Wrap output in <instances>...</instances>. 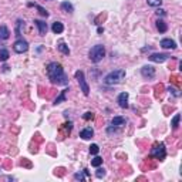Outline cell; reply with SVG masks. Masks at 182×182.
Listing matches in <instances>:
<instances>
[{"instance_id": "14", "label": "cell", "mask_w": 182, "mask_h": 182, "mask_svg": "<svg viewBox=\"0 0 182 182\" xmlns=\"http://www.w3.org/2000/svg\"><path fill=\"white\" fill-rule=\"evenodd\" d=\"M125 122H127V121H125V118H124V117H114L111 120V125L117 127V128H118V127L125 125Z\"/></svg>"}, {"instance_id": "16", "label": "cell", "mask_w": 182, "mask_h": 182, "mask_svg": "<svg viewBox=\"0 0 182 182\" xmlns=\"http://www.w3.org/2000/svg\"><path fill=\"white\" fill-rule=\"evenodd\" d=\"M157 29H158V31H159V33H165V31L168 30V26H167V23L164 22V20L158 19L157 20Z\"/></svg>"}, {"instance_id": "7", "label": "cell", "mask_w": 182, "mask_h": 182, "mask_svg": "<svg viewBox=\"0 0 182 182\" xmlns=\"http://www.w3.org/2000/svg\"><path fill=\"white\" fill-rule=\"evenodd\" d=\"M148 59L154 63H164L169 59V54H167V53H154V54H151Z\"/></svg>"}, {"instance_id": "10", "label": "cell", "mask_w": 182, "mask_h": 182, "mask_svg": "<svg viewBox=\"0 0 182 182\" xmlns=\"http://www.w3.org/2000/svg\"><path fill=\"white\" fill-rule=\"evenodd\" d=\"M128 93H121L120 96H118V98H117V102H118V105H120L121 108H127L128 107Z\"/></svg>"}, {"instance_id": "4", "label": "cell", "mask_w": 182, "mask_h": 182, "mask_svg": "<svg viewBox=\"0 0 182 182\" xmlns=\"http://www.w3.org/2000/svg\"><path fill=\"white\" fill-rule=\"evenodd\" d=\"M151 157H154L155 159H159V161H162L164 158L167 157V149H165V144H157L152 148V151H151Z\"/></svg>"}, {"instance_id": "3", "label": "cell", "mask_w": 182, "mask_h": 182, "mask_svg": "<svg viewBox=\"0 0 182 182\" xmlns=\"http://www.w3.org/2000/svg\"><path fill=\"white\" fill-rule=\"evenodd\" d=\"M88 57H90V60H91L93 63H100L105 57V49H104V46H102V44H97V46H94L93 49L90 50Z\"/></svg>"}, {"instance_id": "17", "label": "cell", "mask_w": 182, "mask_h": 182, "mask_svg": "<svg viewBox=\"0 0 182 182\" xmlns=\"http://www.w3.org/2000/svg\"><path fill=\"white\" fill-rule=\"evenodd\" d=\"M57 49H59L63 54H65V56H68V54H70V49H68V46L64 43V41H60L59 46H57Z\"/></svg>"}, {"instance_id": "28", "label": "cell", "mask_w": 182, "mask_h": 182, "mask_svg": "<svg viewBox=\"0 0 182 182\" xmlns=\"http://www.w3.org/2000/svg\"><path fill=\"white\" fill-rule=\"evenodd\" d=\"M168 90H169V91H171V93H172V94H174V96H175V97H179L178 90H175V88H174V87H169V88H168Z\"/></svg>"}, {"instance_id": "24", "label": "cell", "mask_w": 182, "mask_h": 182, "mask_svg": "<svg viewBox=\"0 0 182 182\" xmlns=\"http://www.w3.org/2000/svg\"><path fill=\"white\" fill-rule=\"evenodd\" d=\"M100 152V147L97 144H91L90 145V154H93V155H97Z\"/></svg>"}, {"instance_id": "8", "label": "cell", "mask_w": 182, "mask_h": 182, "mask_svg": "<svg viewBox=\"0 0 182 182\" xmlns=\"http://www.w3.org/2000/svg\"><path fill=\"white\" fill-rule=\"evenodd\" d=\"M141 74L144 78L151 80V78L155 77V68L152 67V65H144V67L141 68Z\"/></svg>"}, {"instance_id": "30", "label": "cell", "mask_w": 182, "mask_h": 182, "mask_svg": "<svg viewBox=\"0 0 182 182\" xmlns=\"http://www.w3.org/2000/svg\"><path fill=\"white\" fill-rule=\"evenodd\" d=\"M64 125H65V130H67L68 133H70L71 128H73V124H71V122H67V124H64Z\"/></svg>"}, {"instance_id": "23", "label": "cell", "mask_w": 182, "mask_h": 182, "mask_svg": "<svg viewBox=\"0 0 182 182\" xmlns=\"http://www.w3.org/2000/svg\"><path fill=\"white\" fill-rule=\"evenodd\" d=\"M101 164H102V158L101 157H96L94 159H91V165H93V167H96V168H98Z\"/></svg>"}, {"instance_id": "11", "label": "cell", "mask_w": 182, "mask_h": 182, "mask_svg": "<svg viewBox=\"0 0 182 182\" xmlns=\"http://www.w3.org/2000/svg\"><path fill=\"white\" fill-rule=\"evenodd\" d=\"M34 24L37 26L39 34H40V36H46V33H47V23L46 22H43V20H34Z\"/></svg>"}, {"instance_id": "21", "label": "cell", "mask_w": 182, "mask_h": 182, "mask_svg": "<svg viewBox=\"0 0 182 182\" xmlns=\"http://www.w3.org/2000/svg\"><path fill=\"white\" fill-rule=\"evenodd\" d=\"M179 120H181V115H179V114H175V117L172 118V122H171V125H172L174 130H176V128L179 127Z\"/></svg>"}, {"instance_id": "19", "label": "cell", "mask_w": 182, "mask_h": 182, "mask_svg": "<svg viewBox=\"0 0 182 182\" xmlns=\"http://www.w3.org/2000/svg\"><path fill=\"white\" fill-rule=\"evenodd\" d=\"M68 90H64V91H61V94H60L59 97H57L56 100H54V104H61V102H64L65 101V93H67Z\"/></svg>"}, {"instance_id": "2", "label": "cell", "mask_w": 182, "mask_h": 182, "mask_svg": "<svg viewBox=\"0 0 182 182\" xmlns=\"http://www.w3.org/2000/svg\"><path fill=\"white\" fill-rule=\"evenodd\" d=\"M124 78H125V70L120 68V70H114L111 73H108L104 77V83L107 86H115V84H120Z\"/></svg>"}, {"instance_id": "15", "label": "cell", "mask_w": 182, "mask_h": 182, "mask_svg": "<svg viewBox=\"0 0 182 182\" xmlns=\"http://www.w3.org/2000/svg\"><path fill=\"white\" fill-rule=\"evenodd\" d=\"M10 37V31L6 26H0V39L2 40H7Z\"/></svg>"}, {"instance_id": "29", "label": "cell", "mask_w": 182, "mask_h": 182, "mask_svg": "<svg viewBox=\"0 0 182 182\" xmlns=\"http://www.w3.org/2000/svg\"><path fill=\"white\" fill-rule=\"evenodd\" d=\"M155 13H157L158 16H165V10H164V9H157V12H155Z\"/></svg>"}, {"instance_id": "18", "label": "cell", "mask_w": 182, "mask_h": 182, "mask_svg": "<svg viewBox=\"0 0 182 182\" xmlns=\"http://www.w3.org/2000/svg\"><path fill=\"white\" fill-rule=\"evenodd\" d=\"M61 10H63V12L71 13L73 10H74V7H73V4H71L70 2H63V3H61Z\"/></svg>"}, {"instance_id": "20", "label": "cell", "mask_w": 182, "mask_h": 182, "mask_svg": "<svg viewBox=\"0 0 182 182\" xmlns=\"http://www.w3.org/2000/svg\"><path fill=\"white\" fill-rule=\"evenodd\" d=\"M29 6H34V7H36V9L39 10V12H40V14H41V16H44V17H47V16H49V12H47L46 9H43V7H41L40 4H33V3H29Z\"/></svg>"}, {"instance_id": "25", "label": "cell", "mask_w": 182, "mask_h": 182, "mask_svg": "<svg viewBox=\"0 0 182 182\" xmlns=\"http://www.w3.org/2000/svg\"><path fill=\"white\" fill-rule=\"evenodd\" d=\"M9 51L7 50H0V61H6L7 59H9Z\"/></svg>"}, {"instance_id": "26", "label": "cell", "mask_w": 182, "mask_h": 182, "mask_svg": "<svg viewBox=\"0 0 182 182\" xmlns=\"http://www.w3.org/2000/svg\"><path fill=\"white\" fill-rule=\"evenodd\" d=\"M96 176H97V178H104V176H105V169H104V168H98L97 172H96Z\"/></svg>"}, {"instance_id": "22", "label": "cell", "mask_w": 182, "mask_h": 182, "mask_svg": "<svg viewBox=\"0 0 182 182\" xmlns=\"http://www.w3.org/2000/svg\"><path fill=\"white\" fill-rule=\"evenodd\" d=\"M147 3L151 7H159L162 4V0H147Z\"/></svg>"}, {"instance_id": "6", "label": "cell", "mask_w": 182, "mask_h": 182, "mask_svg": "<svg viewBox=\"0 0 182 182\" xmlns=\"http://www.w3.org/2000/svg\"><path fill=\"white\" fill-rule=\"evenodd\" d=\"M13 50H14L16 53H19V54H23V53H26L29 50V44L26 40H23V39H19V40H16L14 44H13Z\"/></svg>"}, {"instance_id": "31", "label": "cell", "mask_w": 182, "mask_h": 182, "mask_svg": "<svg viewBox=\"0 0 182 182\" xmlns=\"http://www.w3.org/2000/svg\"><path fill=\"white\" fill-rule=\"evenodd\" d=\"M74 178H75V179H80V181H83V179H84V175H83V174H75Z\"/></svg>"}, {"instance_id": "32", "label": "cell", "mask_w": 182, "mask_h": 182, "mask_svg": "<svg viewBox=\"0 0 182 182\" xmlns=\"http://www.w3.org/2000/svg\"><path fill=\"white\" fill-rule=\"evenodd\" d=\"M17 23H19V26H20V24H22V20H19V22H17ZM16 33H17V36H20V29H19V27H17Z\"/></svg>"}, {"instance_id": "27", "label": "cell", "mask_w": 182, "mask_h": 182, "mask_svg": "<svg viewBox=\"0 0 182 182\" xmlns=\"http://www.w3.org/2000/svg\"><path fill=\"white\" fill-rule=\"evenodd\" d=\"M83 118H84V120H86V121H88V120H93V118H94V114H93V112H90V111H87L86 114L83 115Z\"/></svg>"}, {"instance_id": "9", "label": "cell", "mask_w": 182, "mask_h": 182, "mask_svg": "<svg viewBox=\"0 0 182 182\" xmlns=\"http://www.w3.org/2000/svg\"><path fill=\"white\" fill-rule=\"evenodd\" d=\"M161 47L162 49H167V50H175L176 49V43L171 39H162L161 40Z\"/></svg>"}, {"instance_id": "12", "label": "cell", "mask_w": 182, "mask_h": 182, "mask_svg": "<svg viewBox=\"0 0 182 182\" xmlns=\"http://www.w3.org/2000/svg\"><path fill=\"white\" fill-rule=\"evenodd\" d=\"M93 135H94V131H93V128H90V127H87V128H84L83 131H80V137L83 139L93 138Z\"/></svg>"}, {"instance_id": "5", "label": "cell", "mask_w": 182, "mask_h": 182, "mask_svg": "<svg viewBox=\"0 0 182 182\" xmlns=\"http://www.w3.org/2000/svg\"><path fill=\"white\" fill-rule=\"evenodd\" d=\"M74 77H75V80L78 81V84H80L83 94H84V96H88V94H90V87H88V84L86 83V78H84V73H83L81 70L75 71Z\"/></svg>"}, {"instance_id": "1", "label": "cell", "mask_w": 182, "mask_h": 182, "mask_svg": "<svg viewBox=\"0 0 182 182\" xmlns=\"http://www.w3.org/2000/svg\"><path fill=\"white\" fill-rule=\"evenodd\" d=\"M47 75H49V80L53 84H57V86H67L68 84V77L65 75L60 63H49L47 64Z\"/></svg>"}, {"instance_id": "13", "label": "cell", "mask_w": 182, "mask_h": 182, "mask_svg": "<svg viewBox=\"0 0 182 182\" xmlns=\"http://www.w3.org/2000/svg\"><path fill=\"white\" fill-rule=\"evenodd\" d=\"M51 30H53V33L60 34V33L64 31V26H63V23H60V22H54L53 26H51Z\"/></svg>"}]
</instances>
